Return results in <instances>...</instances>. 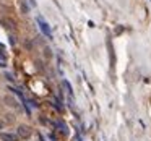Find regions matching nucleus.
I'll use <instances>...</instances> for the list:
<instances>
[{
  "instance_id": "7ed1b4c3",
  "label": "nucleus",
  "mask_w": 151,
  "mask_h": 141,
  "mask_svg": "<svg viewBox=\"0 0 151 141\" xmlns=\"http://www.w3.org/2000/svg\"><path fill=\"white\" fill-rule=\"evenodd\" d=\"M0 140L2 141H18V136L17 135H13V133H0Z\"/></svg>"
},
{
  "instance_id": "20e7f679",
  "label": "nucleus",
  "mask_w": 151,
  "mask_h": 141,
  "mask_svg": "<svg viewBox=\"0 0 151 141\" xmlns=\"http://www.w3.org/2000/svg\"><path fill=\"white\" fill-rule=\"evenodd\" d=\"M5 102H7V105H10V107H17V101H15L13 97H12V96H5V99H4Z\"/></svg>"
},
{
  "instance_id": "423d86ee",
  "label": "nucleus",
  "mask_w": 151,
  "mask_h": 141,
  "mask_svg": "<svg viewBox=\"0 0 151 141\" xmlns=\"http://www.w3.org/2000/svg\"><path fill=\"white\" fill-rule=\"evenodd\" d=\"M0 67H7V59H5L4 52H0Z\"/></svg>"
},
{
  "instance_id": "1a4fd4ad",
  "label": "nucleus",
  "mask_w": 151,
  "mask_h": 141,
  "mask_svg": "<svg viewBox=\"0 0 151 141\" xmlns=\"http://www.w3.org/2000/svg\"><path fill=\"white\" fill-rule=\"evenodd\" d=\"M2 128H4V122L0 120V130H2Z\"/></svg>"
},
{
  "instance_id": "39448f33",
  "label": "nucleus",
  "mask_w": 151,
  "mask_h": 141,
  "mask_svg": "<svg viewBox=\"0 0 151 141\" xmlns=\"http://www.w3.org/2000/svg\"><path fill=\"white\" fill-rule=\"evenodd\" d=\"M20 7H21V11H23V13H28V11H29V7L26 5L24 0H20Z\"/></svg>"
},
{
  "instance_id": "f257e3e1",
  "label": "nucleus",
  "mask_w": 151,
  "mask_h": 141,
  "mask_svg": "<svg viewBox=\"0 0 151 141\" xmlns=\"http://www.w3.org/2000/svg\"><path fill=\"white\" fill-rule=\"evenodd\" d=\"M37 23H39V28H41V31H42L44 34H46L47 37H52V31H50V28H49V24L46 23V21L42 20V18H37Z\"/></svg>"
},
{
  "instance_id": "9d476101",
  "label": "nucleus",
  "mask_w": 151,
  "mask_h": 141,
  "mask_svg": "<svg viewBox=\"0 0 151 141\" xmlns=\"http://www.w3.org/2000/svg\"><path fill=\"white\" fill-rule=\"evenodd\" d=\"M0 49H4V46H2V44H0Z\"/></svg>"
},
{
  "instance_id": "0eeeda50",
  "label": "nucleus",
  "mask_w": 151,
  "mask_h": 141,
  "mask_svg": "<svg viewBox=\"0 0 151 141\" xmlns=\"http://www.w3.org/2000/svg\"><path fill=\"white\" fill-rule=\"evenodd\" d=\"M63 86L67 88V91H68V92H73V91H72V86L68 84V81H63Z\"/></svg>"
},
{
  "instance_id": "6e6552de",
  "label": "nucleus",
  "mask_w": 151,
  "mask_h": 141,
  "mask_svg": "<svg viewBox=\"0 0 151 141\" xmlns=\"http://www.w3.org/2000/svg\"><path fill=\"white\" fill-rule=\"evenodd\" d=\"M5 76H7V79H10V81H13V76H12L10 73H7V75H5Z\"/></svg>"
},
{
  "instance_id": "f03ea898",
  "label": "nucleus",
  "mask_w": 151,
  "mask_h": 141,
  "mask_svg": "<svg viewBox=\"0 0 151 141\" xmlns=\"http://www.w3.org/2000/svg\"><path fill=\"white\" fill-rule=\"evenodd\" d=\"M18 136L23 138V140L29 138L31 136V128L28 127V125H20V127H18Z\"/></svg>"
}]
</instances>
